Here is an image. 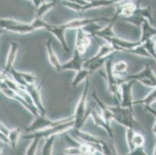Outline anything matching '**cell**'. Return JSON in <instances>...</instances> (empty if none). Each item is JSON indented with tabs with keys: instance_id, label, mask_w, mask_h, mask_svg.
<instances>
[{
	"instance_id": "f1b7e54d",
	"label": "cell",
	"mask_w": 156,
	"mask_h": 155,
	"mask_svg": "<svg viewBox=\"0 0 156 155\" xmlns=\"http://www.w3.org/2000/svg\"><path fill=\"white\" fill-rule=\"evenodd\" d=\"M57 135H51L46 137V142L42 148L41 153L43 155H51L52 154V149H53V144L55 142V139Z\"/></svg>"
},
{
	"instance_id": "60d3db41",
	"label": "cell",
	"mask_w": 156,
	"mask_h": 155,
	"mask_svg": "<svg viewBox=\"0 0 156 155\" xmlns=\"http://www.w3.org/2000/svg\"><path fill=\"white\" fill-rule=\"evenodd\" d=\"M5 75L2 74V72H0V86L4 83V78H5Z\"/></svg>"
},
{
	"instance_id": "7402d4cb",
	"label": "cell",
	"mask_w": 156,
	"mask_h": 155,
	"mask_svg": "<svg viewBox=\"0 0 156 155\" xmlns=\"http://www.w3.org/2000/svg\"><path fill=\"white\" fill-rule=\"evenodd\" d=\"M93 98L97 102L98 105H99V106H100V109H101L102 116H103V119H105V121L110 124L111 119H113V113H112V111L110 110L109 106H106L103 101H101L99 99L98 96L96 95V92L95 90L93 92Z\"/></svg>"
},
{
	"instance_id": "6da1fadb",
	"label": "cell",
	"mask_w": 156,
	"mask_h": 155,
	"mask_svg": "<svg viewBox=\"0 0 156 155\" xmlns=\"http://www.w3.org/2000/svg\"><path fill=\"white\" fill-rule=\"evenodd\" d=\"M89 85H90L89 78L88 77L86 79V85L84 87V90H83V94L79 99L77 106H76V113L74 115L75 123H74L73 128L75 130H81V128L83 127L84 123H86V119L91 114L92 109H89L87 110V96Z\"/></svg>"
},
{
	"instance_id": "ffe728a7",
	"label": "cell",
	"mask_w": 156,
	"mask_h": 155,
	"mask_svg": "<svg viewBox=\"0 0 156 155\" xmlns=\"http://www.w3.org/2000/svg\"><path fill=\"white\" fill-rule=\"evenodd\" d=\"M120 16V9L118 8V9L117 10V12H115L113 17L110 19V24H109L106 28H103V29H101L100 30L97 31V32L95 33V35L96 36H99L100 37H115V33L113 31V27L114 26L115 22L117 21V19H118V17Z\"/></svg>"
},
{
	"instance_id": "4fadbf2b",
	"label": "cell",
	"mask_w": 156,
	"mask_h": 155,
	"mask_svg": "<svg viewBox=\"0 0 156 155\" xmlns=\"http://www.w3.org/2000/svg\"><path fill=\"white\" fill-rule=\"evenodd\" d=\"M84 62L85 60L82 58L79 51L75 48V54H74L73 58L69 62L62 65V72L67 70H73L78 72L83 68Z\"/></svg>"
},
{
	"instance_id": "8992f818",
	"label": "cell",
	"mask_w": 156,
	"mask_h": 155,
	"mask_svg": "<svg viewBox=\"0 0 156 155\" xmlns=\"http://www.w3.org/2000/svg\"><path fill=\"white\" fill-rule=\"evenodd\" d=\"M130 80L139 81L147 87H156V75L153 72L152 68L150 65H146L145 68L139 73L127 75V76L122 78L123 82Z\"/></svg>"
},
{
	"instance_id": "7c38bea8",
	"label": "cell",
	"mask_w": 156,
	"mask_h": 155,
	"mask_svg": "<svg viewBox=\"0 0 156 155\" xmlns=\"http://www.w3.org/2000/svg\"><path fill=\"white\" fill-rule=\"evenodd\" d=\"M9 74L12 75L13 81H15L18 85H22L23 87H25L27 84L35 83L37 81L36 76L34 75L27 72H18L14 68L11 69Z\"/></svg>"
},
{
	"instance_id": "5bb4252c",
	"label": "cell",
	"mask_w": 156,
	"mask_h": 155,
	"mask_svg": "<svg viewBox=\"0 0 156 155\" xmlns=\"http://www.w3.org/2000/svg\"><path fill=\"white\" fill-rule=\"evenodd\" d=\"M89 45H90V40H89V37L87 36V33H86L82 29H78L76 48H75L82 55L86 52Z\"/></svg>"
},
{
	"instance_id": "7bdbcfd3",
	"label": "cell",
	"mask_w": 156,
	"mask_h": 155,
	"mask_svg": "<svg viewBox=\"0 0 156 155\" xmlns=\"http://www.w3.org/2000/svg\"><path fill=\"white\" fill-rule=\"evenodd\" d=\"M2 148H0V154H2Z\"/></svg>"
},
{
	"instance_id": "52a82bcc",
	"label": "cell",
	"mask_w": 156,
	"mask_h": 155,
	"mask_svg": "<svg viewBox=\"0 0 156 155\" xmlns=\"http://www.w3.org/2000/svg\"><path fill=\"white\" fill-rule=\"evenodd\" d=\"M0 28L20 34H27L35 31L31 24L24 23L9 18H0Z\"/></svg>"
},
{
	"instance_id": "4dcf8cb0",
	"label": "cell",
	"mask_w": 156,
	"mask_h": 155,
	"mask_svg": "<svg viewBox=\"0 0 156 155\" xmlns=\"http://www.w3.org/2000/svg\"><path fill=\"white\" fill-rule=\"evenodd\" d=\"M126 53L134 54V55H138V56H141V57H145V58H151V55L147 53V51L145 50L143 44L135 47V48H133V49L129 50V51H127Z\"/></svg>"
},
{
	"instance_id": "d590c367",
	"label": "cell",
	"mask_w": 156,
	"mask_h": 155,
	"mask_svg": "<svg viewBox=\"0 0 156 155\" xmlns=\"http://www.w3.org/2000/svg\"><path fill=\"white\" fill-rule=\"evenodd\" d=\"M145 109H146V110L148 111L149 113H152V114L156 117V111L154 110V109H151V106H145ZM153 133H154V135H155V146H154V154L156 155V121H155V123H154V126H153Z\"/></svg>"
},
{
	"instance_id": "4316f807",
	"label": "cell",
	"mask_w": 156,
	"mask_h": 155,
	"mask_svg": "<svg viewBox=\"0 0 156 155\" xmlns=\"http://www.w3.org/2000/svg\"><path fill=\"white\" fill-rule=\"evenodd\" d=\"M56 5V1L53 0L51 2H42L37 8L36 9V16L37 18H43L44 15L50 10L51 9L53 8Z\"/></svg>"
},
{
	"instance_id": "3957f363",
	"label": "cell",
	"mask_w": 156,
	"mask_h": 155,
	"mask_svg": "<svg viewBox=\"0 0 156 155\" xmlns=\"http://www.w3.org/2000/svg\"><path fill=\"white\" fill-rule=\"evenodd\" d=\"M74 123H75L74 120L65 122V123H60V124L53 126V127H49L44 129V130L30 133L27 135H24L23 137L24 139H27V140H30V139L34 138V137H37V138L40 139L46 138V137L51 136V135H58L67 131L68 130H69L71 128H73Z\"/></svg>"
},
{
	"instance_id": "d6986e66",
	"label": "cell",
	"mask_w": 156,
	"mask_h": 155,
	"mask_svg": "<svg viewBox=\"0 0 156 155\" xmlns=\"http://www.w3.org/2000/svg\"><path fill=\"white\" fill-rule=\"evenodd\" d=\"M141 37L140 41L141 43L145 42L147 40L153 38L156 36V28L153 27L149 23V22L147 19H144L142 24L141 26Z\"/></svg>"
},
{
	"instance_id": "f546056e",
	"label": "cell",
	"mask_w": 156,
	"mask_h": 155,
	"mask_svg": "<svg viewBox=\"0 0 156 155\" xmlns=\"http://www.w3.org/2000/svg\"><path fill=\"white\" fill-rule=\"evenodd\" d=\"M128 68V65L124 61H120V62H117L113 67V73L114 75L117 77H120V75H124Z\"/></svg>"
},
{
	"instance_id": "1f68e13d",
	"label": "cell",
	"mask_w": 156,
	"mask_h": 155,
	"mask_svg": "<svg viewBox=\"0 0 156 155\" xmlns=\"http://www.w3.org/2000/svg\"><path fill=\"white\" fill-rule=\"evenodd\" d=\"M137 11L141 16H142L144 19H147L151 25L153 24V19H152V12H151V6H147L145 8H137Z\"/></svg>"
},
{
	"instance_id": "ab89813d",
	"label": "cell",
	"mask_w": 156,
	"mask_h": 155,
	"mask_svg": "<svg viewBox=\"0 0 156 155\" xmlns=\"http://www.w3.org/2000/svg\"><path fill=\"white\" fill-rule=\"evenodd\" d=\"M33 4H34V5L35 6V8H37L38 6H39L42 3V2H44V0H33Z\"/></svg>"
},
{
	"instance_id": "30bf717a",
	"label": "cell",
	"mask_w": 156,
	"mask_h": 155,
	"mask_svg": "<svg viewBox=\"0 0 156 155\" xmlns=\"http://www.w3.org/2000/svg\"><path fill=\"white\" fill-rule=\"evenodd\" d=\"M103 39L106 41L108 43L113 44V46L117 47V48H120L123 52H127V51L130 49H133L135 47L138 46V45L141 44L142 43L141 41H137V42H132V41H125V40L120 39V38L117 37H103Z\"/></svg>"
},
{
	"instance_id": "9c48e42d",
	"label": "cell",
	"mask_w": 156,
	"mask_h": 155,
	"mask_svg": "<svg viewBox=\"0 0 156 155\" xmlns=\"http://www.w3.org/2000/svg\"><path fill=\"white\" fill-rule=\"evenodd\" d=\"M26 91L28 92L30 96L32 99L33 102L39 110L41 115H45L46 113V109L43 105L41 96V91H40V86L37 85L36 82L33 84H27L25 86Z\"/></svg>"
},
{
	"instance_id": "9a60e30c",
	"label": "cell",
	"mask_w": 156,
	"mask_h": 155,
	"mask_svg": "<svg viewBox=\"0 0 156 155\" xmlns=\"http://www.w3.org/2000/svg\"><path fill=\"white\" fill-rule=\"evenodd\" d=\"M19 50V45L16 42H12L10 44V48H9V54H8V57H7V62L5 67L4 68V70L2 72L5 76L9 74L10 70L13 68V63L15 62L16 58L17 56V52Z\"/></svg>"
},
{
	"instance_id": "ac0fdd59",
	"label": "cell",
	"mask_w": 156,
	"mask_h": 155,
	"mask_svg": "<svg viewBox=\"0 0 156 155\" xmlns=\"http://www.w3.org/2000/svg\"><path fill=\"white\" fill-rule=\"evenodd\" d=\"M46 48L49 62H50L51 65L54 67V68H55L57 72H62V64L60 63L58 58V56L55 54V51L52 48L51 41V40H48V41H47Z\"/></svg>"
},
{
	"instance_id": "44dd1931",
	"label": "cell",
	"mask_w": 156,
	"mask_h": 155,
	"mask_svg": "<svg viewBox=\"0 0 156 155\" xmlns=\"http://www.w3.org/2000/svg\"><path fill=\"white\" fill-rule=\"evenodd\" d=\"M75 130V129H74ZM75 134L76 137L79 140H82L85 143H91V144H100L102 145L104 143V140L102 139L98 138L96 136L90 134V133H85V132L81 131V130H75Z\"/></svg>"
},
{
	"instance_id": "277c9868",
	"label": "cell",
	"mask_w": 156,
	"mask_h": 155,
	"mask_svg": "<svg viewBox=\"0 0 156 155\" xmlns=\"http://www.w3.org/2000/svg\"><path fill=\"white\" fill-rule=\"evenodd\" d=\"M110 110L113 113V119H115L117 123H120L127 128H134V125L137 122L133 116V111L128 108L122 107L120 102H117V106L114 107L109 106Z\"/></svg>"
},
{
	"instance_id": "74e56055",
	"label": "cell",
	"mask_w": 156,
	"mask_h": 155,
	"mask_svg": "<svg viewBox=\"0 0 156 155\" xmlns=\"http://www.w3.org/2000/svg\"><path fill=\"white\" fill-rule=\"evenodd\" d=\"M0 131L2 132V133H3L4 134L6 135V136L8 135V133H9V130L7 128V126H5L2 122H0Z\"/></svg>"
},
{
	"instance_id": "8d00e7d4",
	"label": "cell",
	"mask_w": 156,
	"mask_h": 155,
	"mask_svg": "<svg viewBox=\"0 0 156 155\" xmlns=\"http://www.w3.org/2000/svg\"><path fill=\"white\" fill-rule=\"evenodd\" d=\"M130 154H132V155H146L147 153L145 152L144 150V147H135L134 149L132 152H130Z\"/></svg>"
},
{
	"instance_id": "bcb514c9",
	"label": "cell",
	"mask_w": 156,
	"mask_h": 155,
	"mask_svg": "<svg viewBox=\"0 0 156 155\" xmlns=\"http://www.w3.org/2000/svg\"><path fill=\"white\" fill-rule=\"evenodd\" d=\"M30 1H31V2H32V1H33V0H30Z\"/></svg>"
},
{
	"instance_id": "83f0119b",
	"label": "cell",
	"mask_w": 156,
	"mask_h": 155,
	"mask_svg": "<svg viewBox=\"0 0 156 155\" xmlns=\"http://www.w3.org/2000/svg\"><path fill=\"white\" fill-rule=\"evenodd\" d=\"M154 102H156V87L153 88V90L148 95H147V96H145V98H144L143 99H141V100L133 102V105L134 106V105L140 104L151 106V105Z\"/></svg>"
},
{
	"instance_id": "7a4b0ae2",
	"label": "cell",
	"mask_w": 156,
	"mask_h": 155,
	"mask_svg": "<svg viewBox=\"0 0 156 155\" xmlns=\"http://www.w3.org/2000/svg\"><path fill=\"white\" fill-rule=\"evenodd\" d=\"M106 79L108 82V88L110 93L113 96L116 102H120V85L123 83L121 77H117L113 73L112 58H109L105 63Z\"/></svg>"
},
{
	"instance_id": "e575fe53",
	"label": "cell",
	"mask_w": 156,
	"mask_h": 155,
	"mask_svg": "<svg viewBox=\"0 0 156 155\" xmlns=\"http://www.w3.org/2000/svg\"><path fill=\"white\" fill-rule=\"evenodd\" d=\"M32 142L30 144V146L28 147L27 150L26 151V154L27 155H34L36 154L37 152V146L38 143H39V140L40 138H37V137H34V138L32 139Z\"/></svg>"
},
{
	"instance_id": "484cf974",
	"label": "cell",
	"mask_w": 156,
	"mask_h": 155,
	"mask_svg": "<svg viewBox=\"0 0 156 155\" xmlns=\"http://www.w3.org/2000/svg\"><path fill=\"white\" fill-rule=\"evenodd\" d=\"M20 133L21 128L20 127H16L13 130H9L7 136H8V140H9V145L11 147V148L15 149L16 147Z\"/></svg>"
},
{
	"instance_id": "5b68a950",
	"label": "cell",
	"mask_w": 156,
	"mask_h": 155,
	"mask_svg": "<svg viewBox=\"0 0 156 155\" xmlns=\"http://www.w3.org/2000/svg\"><path fill=\"white\" fill-rule=\"evenodd\" d=\"M75 117L71 116L69 118H65L63 119H59L57 121H52L51 119H48L45 116V115H40V116L35 117V119L33 121V123L30 125L29 126L26 128L25 131L27 133H33V132L38 131V130H42L49 127H53V126H57L60 123H65L67 121H71L74 120Z\"/></svg>"
},
{
	"instance_id": "f6af8a7d",
	"label": "cell",
	"mask_w": 156,
	"mask_h": 155,
	"mask_svg": "<svg viewBox=\"0 0 156 155\" xmlns=\"http://www.w3.org/2000/svg\"><path fill=\"white\" fill-rule=\"evenodd\" d=\"M142 1H145V0H139V1H138V2H142Z\"/></svg>"
},
{
	"instance_id": "b9f144b4",
	"label": "cell",
	"mask_w": 156,
	"mask_h": 155,
	"mask_svg": "<svg viewBox=\"0 0 156 155\" xmlns=\"http://www.w3.org/2000/svg\"><path fill=\"white\" fill-rule=\"evenodd\" d=\"M154 51H155V55H156V41H154Z\"/></svg>"
},
{
	"instance_id": "d4e9b609",
	"label": "cell",
	"mask_w": 156,
	"mask_h": 155,
	"mask_svg": "<svg viewBox=\"0 0 156 155\" xmlns=\"http://www.w3.org/2000/svg\"><path fill=\"white\" fill-rule=\"evenodd\" d=\"M76 75L75 76V78L73 79V80L72 81V88H76L81 82H83V80L86 79V78L91 75L92 72L89 70H88L87 68H83L82 69H80L79 71L76 72Z\"/></svg>"
},
{
	"instance_id": "ee69618b",
	"label": "cell",
	"mask_w": 156,
	"mask_h": 155,
	"mask_svg": "<svg viewBox=\"0 0 156 155\" xmlns=\"http://www.w3.org/2000/svg\"><path fill=\"white\" fill-rule=\"evenodd\" d=\"M2 29H1V28H0V34L2 33Z\"/></svg>"
},
{
	"instance_id": "ba28073f",
	"label": "cell",
	"mask_w": 156,
	"mask_h": 155,
	"mask_svg": "<svg viewBox=\"0 0 156 155\" xmlns=\"http://www.w3.org/2000/svg\"><path fill=\"white\" fill-rule=\"evenodd\" d=\"M135 80H130L124 82L120 85V102L122 107L128 108L133 111V98H132V86Z\"/></svg>"
},
{
	"instance_id": "cb8c5ba5",
	"label": "cell",
	"mask_w": 156,
	"mask_h": 155,
	"mask_svg": "<svg viewBox=\"0 0 156 155\" xmlns=\"http://www.w3.org/2000/svg\"><path fill=\"white\" fill-rule=\"evenodd\" d=\"M137 5L132 2H126V3L123 4L120 6H119L120 11V16H123L125 18H128L130 17L131 16L134 15L136 9H137Z\"/></svg>"
},
{
	"instance_id": "836d02e7",
	"label": "cell",
	"mask_w": 156,
	"mask_h": 155,
	"mask_svg": "<svg viewBox=\"0 0 156 155\" xmlns=\"http://www.w3.org/2000/svg\"><path fill=\"white\" fill-rule=\"evenodd\" d=\"M48 23L46 21L44 20L42 18H37V17H35V19H34V21L32 22L31 25L34 27V29L35 30H40V29H46L48 27Z\"/></svg>"
},
{
	"instance_id": "e0dca14e",
	"label": "cell",
	"mask_w": 156,
	"mask_h": 155,
	"mask_svg": "<svg viewBox=\"0 0 156 155\" xmlns=\"http://www.w3.org/2000/svg\"><path fill=\"white\" fill-rule=\"evenodd\" d=\"M90 115H91L92 117H93V122L95 123V124H96V126H100V127L104 129V130L107 132V133H108V135L110 136V138H113V134L112 128L110 127V125L109 124V123H107L106 121H105V119H103L102 115L100 116L97 111L94 109H92L91 114Z\"/></svg>"
},
{
	"instance_id": "f35d334b",
	"label": "cell",
	"mask_w": 156,
	"mask_h": 155,
	"mask_svg": "<svg viewBox=\"0 0 156 155\" xmlns=\"http://www.w3.org/2000/svg\"><path fill=\"white\" fill-rule=\"evenodd\" d=\"M0 141L4 143H6V144H9V140H8V136L5 134H4L3 133L0 131Z\"/></svg>"
},
{
	"instance_id": "603a6c76",
	"label": "cell",
	"mask_w": 156,
	"mask_h": 155,
	"mask_svg": "<svg viewBox=\"0 0 156 155\" xmlns=\"http://www.w3.org/2000/svg\"><path fill=\"white\" fill-rule=\"evenodd\" d=\"M121 0H89V2L82 8V11L87 10L89 9L96 8L100 6H107L112 4L117 3Z\"/></svg>"
},
{
	"instance_id": "d6a6232c",
	"label": "cell",
	"mask_w": 156,
	"mask_h": 155,
	"mask_svg": "<svg viewBox=\"0 0 156 155\" xmlns=\"http://www.w3.org/2000/svg\"><path fill=\"white\" fill-rule=\"evenodd\" d=\"M144 48L146 51H147V53L151 55V58L156 61V55H155V51H154V41L153 38L147 40L145 42L143 43Z\"/></svg>"
},
{
	"instance_id": "2e32d148",
	"label": "cell",
	"mask_w": 156,
	"mask_h": 155,
	"mask_svg": "<svg viewBox=\"0 0 156 155\" xmlns=\"http://www.w3.org/2000/svg\"><path fill=\"white\" fill-rule=\"evenodd\" d=\"M46 30H48L50 33H51L58 40V41L60 42V44H62V48H64V50L66 51H69V48L67 46V44H66V41L65 39V30L64 29L62 25H50L48 24V27L46 28Z\"/></svg>"
},
{
	"instance_id": "8fae6325",
	"label": "cell",
	"mask_w": 156,
	"mask_h": 155,
	"mask_svg": "<svg viewBox=\"0 0 156 155\" xmlns=\"http://www.w3.org/2000/svg\"><path fill=\"white\" fill-rule=\"evenodd\" d=\"M127 143L128 145L129 151L132 152L135 147H143L144 143V137L142 134L135 133L134 128H127Z\"/></svg>"
}]
</instances>
